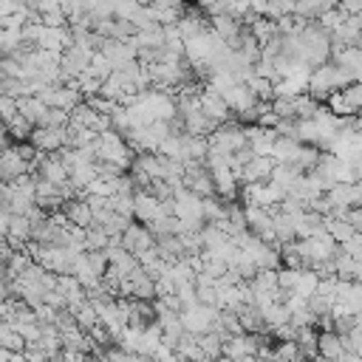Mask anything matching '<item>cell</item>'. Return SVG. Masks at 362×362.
<instances>
[{
    "label": "cell",
    "mask_w": 362,
    "mask_h": 362,
    "mask_svg": "<svg viewBox=\"0 0 362 362\" xmlns=\"http://www.w3.org/2000/svg\"><path fill=\"white\" fill-rule=\"evenodd\" d=\"M274 158L272 156H252L240 173V181L243 184H252V181H269L272 173H274Z\"/></svg>",
    "instance_id": "14"
},
{
    "label": "cell",
    "mask_w": 362,
    "mask_h": 362,
    "mask_svg": "<svg viewBox=\"0 0 362 362\" xmlns=\"http://www.w3.org/2000/svg\"><path fill=\"white\" fill-rule=\"evenodd\" d=\"M48 110H51V107H48L40 96H23V99H20V113H23L34 127H42V124H45Z\"/></svg>",
    "instance_id": "16"
},
{
    "label": "cell",
    "mask_w": 362,
    "mask_h": 362,
    "mask_svg": "<svg viewBox=\"0 0 362 362\" xmlns=\"http://www.w3.org/2000/svg\"><path fill=\"white\" fill-rule=\"evenodd\" d=\"M0 345L8 348V351H25V348H28L25 337H23L11 322H3V325H0Z\"/></svg>",
    "instance_id": "28"
},
{
    "label": "cell",
    "mask_w": 362,
    "mask_h": 362,
    "mask_svg": "<svg viewBox=\"0 0 362 362\" xmlns=\"http://www.w3.org/2000/svg\"><path fill=\"white\" fill-rule=\"evenodd\" d=\"M25 173H31V161L17 150V144L11 147H3V158H0V175H3V181H14V178H20V175H25Z\"/></svg>",
    "instance_id": "10"
},
{
    "label": "cell",
    "mask_w": 362,
    "mask_h": 362,
    "mask_svg": "<svg viewBox=\"0 0 362 362\" xmlns=\"http://www.w3.org/2000/svg\"><path fill=\"white\" fill-rule=\"evenodd\" d=\"M133 42L139 48H164V25H150V28H139Z\"/></svg>",
    "instance_id": "23"
},
{
    "label": "cell",
    "mask_w": 362,
    "mask_h": 362,
    "mask_svg": "<svg viewBox=\"0 0 362 362\" xmlns=\"http://www.w3.org/2000/svg\"><path fill=\"white\" fill-rule=\"evenodd\" d=\"M0 113H3V122L8 124V122L20 113V99H14V96H0Z\"/></svg>",
    "instance_id": "35"
},
{
    "label": "cell",
    "mask_w": 362,
    "mask_h": 362,
    "mask_svg": "<svg viewBox=\"0 0 362 362\" xmlns=\"http://www.w3.org/2000/svg\"><path fill=\"white\" fill-rule=\"evenodd\" d=\"M297 139L303 144H314L322 150V141H325V133L322 127L317 124V119H297Z\"/></svg>",
    "instance_id": "18"
},
{
    "label": "cell",
    "mask_w": 362,
    "mask_h": 362,
    "mask_svg": "<svg viewBox=\"0 0 362 362\" xmlns=\"http://www.w3.org/2000/svg\"><path fill=\"white\" fill-rule=\"evenodd\" d=\"M300 175H303V170L291 161V164H274V173H272V181H277L280 187H286V189H291L297 181H300Z\"/></svg>",
    "instance_id": "24"
},
{
    "label": "cell",
    "mask_w": 362,
    "mask_h": 362,
    "mask_svg": "<svg viewBox=\"0 0 362 362\" xmlns=\"http://www.w3.org/2000/svg\"><path fill=\"white\" fill-rule=\"evenodd\" d=\"M300 274H303V269H294V266H280V269H277V286H280L283 291H294V286H297Z\"/></svg>",
    "instance_id": "34"
},
{
    "label": "cell",
    "mask_w": 362,
    "mask_h": 362,
    "mask_svg": "<svg viewBox=\"0 0 362 362\" xmlns=\"http://www.w3.org/2000/svg\"><path fill=\"white\" fill-rule=\"evenodd\" d=\"M198 342H201V348H204V354H206V356H212V359L223 356V337H221L218 331L198 334Z\"/></svg>",
    "instance_id": "30"
},
{
    "label": "cell",
    "mask_w": 362,
    "mask_h": 362,
    "mask_svg": "<svg viewBox=\"0 0 362 362\" xmlns=\"http://www.w3.org/2000/svg\"><path fill=\"white\" fill-rule=\"evenodd\" d=\"M107 243H110V235H107V229H105V226H99V223L85 226V249H88V252L107 249Z\"/></svg>",
    "instance_id": "27"
},
{
    "label": "cell",
    "mask_w": 362,
    "mask_h": 362,
    "mask_svg": "<svg viewBox=\"0 0 362 362\" xmlns=\"http://www.w3.org/2000/svg\"><path fill=\"white\" fill-rule=\"evenodd\" d=\"M325 198L334 204V215L339 209H354V206H362V187L359 184H334Z\"/></svg>",
    "instance_id": "11"
},
{
    "label": "cell",
    "mask_w": 362,
    "mask_h": 362,
    "mask_svg": "<svg viewBox=\"0 0 362 362\" xmlns=\"http://www.w3.org/2000/svg\"><path fill=\"white\" fill-rule=\"evenodd\" d=\"M99 51L110 59V65H113L116 71H122V68H127L130 62L139 59V45H136L133 40H105Z\"/></svg>",
    "instance_id": "7"
},
{
    "label": "cell",
    "mask_w": 362,
    "mask_h": 362,
    "mask_svg": "<svg viewBox=\"0 0 362 362\" xmlns=\"http://www.w3.org/2000/svg\"><path fill=\"white\" fill-rule=\"evenodd\" d=\"M221 96L226 99V105H229V107H232V110H235L238 116H240V113H246V110H252V107H255V105L260 102V99L255 96V90H252V88H249L246 82H238L235 88L223 90Z\"/></svg>",
    "instance_id": "13"
},
{
    "label": "cell",
    "mask_w": 362,
    "mask_h": 362,
    "mask_svg": "<svg viewBox=\"0 0 362 362\" xmlns=\"http://www.w3.org/2000/svg\"><path fill=\"white\" fill-rule=\"evenodd\" d=\"M322 226H325V229L334 235V240H337V243H345V240H351V238L359 232V229H356L351 221H345V218H339V215L325 218V221H322Z\"/></svg>",
    "instance_id": "20"
},
{
    "label": "cell",
    "mask_w": 362,
    "mask_h": 362,
    "mask_svg": "<svg viewBox=\"0 0 362 362\" xmlns=\"http://www.w3.org/2000/svg\"><path fill=\"white\" fill-rule=\"evenodd\" d=\"M209 147L221 150V153H238L243 147H249L246 139V127L238 122H223L215 127V133H209Z\"/></svg>",
    "instance_id": "3"
},
{
    "label": "cell",
    "mask_w": 362,
    "mask_h": 362,
    "mask_svg": "<svg viewBox=\"0 0 362 362\" xmlns=\"http://www.w3.org/2000/svg\"><path fill=\"white\" fill-rule=\"evenodd\" d=\"M328 8H331V0H297L294 14H300V17H305V20H314V17H320L322 11H328Z\"/></svg>",
    "instance_id": "31"
},
{
    "label": "cell",
    "mask_w": 362,
    "mask_h": 362,
    "mask_svg": "<svg viewBox=\"0 0 362 362\" xmlns=\"http://www.w3.org/2000/svg\"><path fill=\"white\" fill-rule=\"evenodd\" d=\"M356 184H359V187H362V178H359V181H356Z\"/></svg>",
    "instance_id": "38"
},
{
    "label": "cell",
    "mask_w": 362,
    "mask_h": 362,
    "mask_svg": "<svg viewBox=\"0 0 362 362\" xmlns=\"http://www.w3.org/2000/svg\"><path fill=\"white\" fill-rule=\"evenodd\" d=\"M48 107H62V110H74L79 102H85L82 90L76 88V82L71 85H45L40 93H37Z\"/></svg>",
    "instance_id": "5"
},
{
    "label": "cell",
    "mask_w": 362,
    "mask_h": 362,
    "mask_svg": "<svg viewBox=\"0 0 362 362\" xmlns=\"http://www.w3.org/2000/svg\"><path fill=\"white\" fill-rule=\"evenodd\" d=\"M178 28H181L184 40H187V37H195V34H201V31H206V20H204L201 8H187L184 17L178 20Z\"/></svg>",
    "instance_id": "21"
},
{
    "label": "cell",
    "mask_w": 362,
    "mask_h": 362,
    "mask_svg": "<svg viewBox=\"0 0 362 362\" xmlns=\"http://www.w3.org/2000/svg\"><path fill=\"white\" fill-rule=\"evenodd\" d=\"M260 314H263L266 331H274V328H280V325L291 322V311H288V308H286V303H280V300H274L272 305L260 308Z\"/></svg>",
    "instance_id": "19"
},
{
    "label": "cell",
    "mask_w": 362,
    "mask_h": 362,
    "mask_svg": "<svg viewBox=\"0 0 362 362\" xmlns=\"http://www.w3.org/2000/svg\"><path fill=\"white\" fill-rule=\"evenodd\" d=\"M158 240H156V235L150 232V226L147 223H139L136 226V221L122 232V246L127 249V252H133V255H141L144 249H153Z\"/></svg>",
    "instance_id": "8"
},
{
    "label": "cell",
    "mask_w": 362,
    "mask_h": 362,
    "mask_svg": "<svg viewBox=\"0 0 362 362\" xmlns=\"http://www.w3.org/2000/svg\"><path fill=\"white\" fill-rule=\"evenodd\" d=\"M320 272L317 269H303V274H300V280H297V286H294V294H300V297H314L317 294V288H320Z\"/></svg>",
    "instance_id": "25"
},
{
    "label": "cell",
    "mask_w": 362,
    "mask_h": 362,
    "mask_svg": "<svg viewBox=\"0 0 362 362\" xmlns=\"http://www.w3.org/2000/svg\"><path fill=\"white\" fill-rule=\"evenodd\" d=\"M119 192V175H96L88 187H85V195H102V198H110Z\"/></svg>",
    "instance_id": "22"
},
{
    "label": "cell",
    "mask_w": 362,
    "mask_h": 362,
    "mask_svg": "<svg viewBox=\"0 0 362 362\" xmlns=\"http://www.w3.org/2000/svg\"><path fill=\"white\" fill-rule=\"evenodd\" d=\"M218 317H221V308L218 305H206V303H195V305H189V308L181 311L184 331L187 334H195V337L212 331L215 322H218Z\"/></svg>",
    "instance_id": "2"
},
{
    "label": "cell",
    "mask_w": 362,
    "mask_h": 362,
    "mask_svg": "<svg viewBox=\"0 0 362 362\" xmlns=\"http://www.w3.org/2000/svg\"><path fill=\"white\" fill-rule=\"evenodd\" d=\"M93 147H96V161H110V164H119L122 170H130L133 161H136L133 158V147L113 127L105 130V133H99V141Z\"/></svg>",
    "instance_id": "1"
},
{
    "label": "cell",
    "mask_w": 362,
    "mask_h": 362,
    "mask_svg": "<svg viewBox=\"0 0 362 362\" xmlns=\"http://www.w3.org/2000/svg\"><path fill=\"white\" fill-rule=\"evenodd\" d=\"M246 139H249V150L255 156H272L280 133L274 127H260V124H249L246 127Z\"/></svg>",
    "instance_id": "12"
},
{
    "label": "cell",
    "mask_w": 362,
    "mask_h": 362,
    "mask_svg": "<svg viewBox=\"0 0 362 362\" xmlns=\"http://www.w3.org/2000/svg\"><path fill=\"white\" fill-rule=\"evenodd\" d=\"M201 110H204V116L212 119L215 124L229 122V113H232V107L226 105V99H223L218 90H212L209 85L201 88Z\"/></svg>",
    "instance_id": "9"
},
{
    "label": "cell",
    "mask_w": 362,
    "mask_h": 362,
    "mask_svg": "<svg viewBox=\"0 0 362 362\" xmlns=\"http://www.w3.org/2000/svg\"><path fill=\"white\" fill-rule=\"evenodd\" d=\"M40 153H59L62 147L71 144V130L68 127H34L28 139Z\"/></svg>",
    "instance_id": "6"
},
{
    "label": "cell",
    "mask_w": 362,
    "mask_h": 362,
    "mask_svg": "<svg viewBox=\"0 0 362 362\" xmlns=\"http://www.w3.org/2000/svg\"><path fill=\"white\" fill-rule=\"evenodd\" d=\"M348 17H351V14H348L345 8H339V6H337V8H328V11H322V14L317 17V23H320V25H322L328 34H334V31H337V28H339V25H342Z\"/></svg>",
    "instance_id": "29"
},
{
    "label": "cell",
    "mask_w": 362,
    "mask_h": 362,
    "mask_svg": "<svg viewBox=\"0 0 362 362\" xmlns=\"http://www.w3.org/2000/svg\"><path fill=\"white\" fill-rule=\"evenodd\" d=\"M255 74H257V76H266V79H274V82L280 79V76H277V65H274V59H266V57L255 62Z\"/></svg>",
    "instance_id": "36"
},
{
    "label": "cell",
    "mask_w": 362,
    "mask_h": 362,
    "mask_svg": "<svg viewBox=\"0 0 362 362\" xmlns=\"http://www.w3.org/2000/svg\"><path fill=\"white\" fill-rule=\"evenodd\" d=\"M317 362H337V359H328V356H322V354H320V356H317Z\"/></svg>",
    "instance_id": "37"
},
{
    "label": "cell",
    "mask_w": 362,
    "mask_h": 362,
    "mask_svg": "<svg viewBox=\"0 0 362 362\" xmlns=\"http://www.w3.org/2000/svg\"><path fill=\"white\" fill-rule=\"evenodd\" d=\"M164 215H173V198L170 201H161L150 189H139L136 192V221L139 223H147L150 226V223H156Z\"/></svg>",
    "instance_id": "4"
},
{
    "label": "cell",
    "mask_w": 362,
    "mask_h": 362,
    "mask_svg": "<svg viewBox=\"0 0 362 362\" xmlns=\"http://www.w3.org/2000/svg\"><path fill=\"white\" fill-rule=\"evenodd\" d=\"M317 348H320V354L322 356H328V359H339L348 348H345V337L339 334V331H320V337H317Z\"/></svg>",
    "instance_id": "15"
},
{
    "label": "cell",
    "mask_w": 362,
    "mask_h": 362,
    "mask_svg": "<svg viewBox=\"0 0 362 362\" xmlns=\"http://www.w3.org/2000/svg\"><path fill=\"white\" fill-rule=\"evenodd\" d=\"M300 147H303V141H300L297 136H280L277 144H274V150H272V158H274L277 164H291V161L297 158Z\"/></svg>",
    "instance_id": "17"
},
{
    "label": "cell",
    "mask_w": 362,
    "mask_h": 362,
    "mask_svg": "<svg viewBox=\"0 0 362 362\" xmlns=\"http://www.w3.org/2000/svg\"><path fill=\"white\" fill-rule=\"evenodd\" d=\"M300 354V342L297 339H280V345L274 348V359L272 362H297Z\"/></svg>",
    "instance_id": "33"
},
{
    "label": "cell",
    "mask_w": 362,
    "mask_h": 362,
    "mask_svg": "<svg viewBox=\"0 0 362 362\" xmlns=\"http://www.w3.org/2000/svg\"><path fill=\"white\" fill-rule=\"evenodd\" d=\"M6 133L11 136V139H17V141H23V139H31V133H34V124L23 116V113H17L8 124H6Z\"/></svg>",
    "instance_id": "32"
},
{
    "label": "cell",
    "mask_w": 362,
    "mask_h": 362,
    "mask_svg": "<svg viewBox=\"0 0 362 362\" xmlns=\"http://www.w3.org/2000/svg\"><path fill=\"white\" fill-rule=\"evenodd\" d=\"M325 105L337 113V116H359V110H356V105L348 99V93L345 90H334L328 99H325Z\"/></svg>",
    "instance_id": "26"
}]
</instances>
